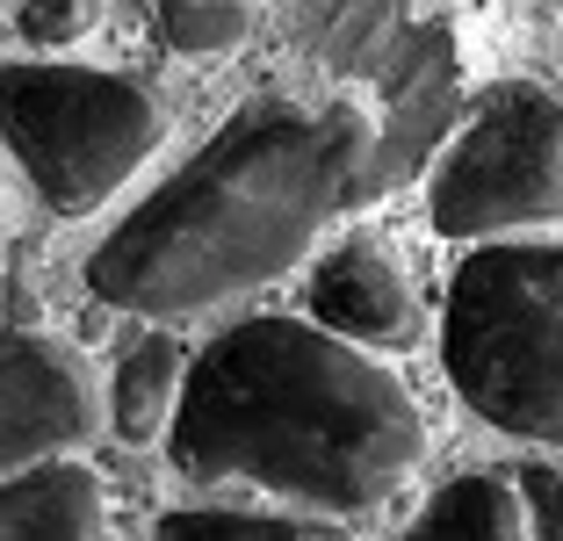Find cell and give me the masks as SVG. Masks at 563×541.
<instances>
[{"label":"cell","instance_id":"obj_14","mask_svg":"<svg viewBox=\"0 0 563 541\" xmlns=\"http://www.w3.org/2000/svg\"><path fill=\"white\" fill-rule=\"evenodd\" d=\"M520 506H528V534L534 541H563V470H549V462H528V470L514 476Z\"/></svg>","mask_w":563,"mask_h":541},{"label":"cell","instance_id":"obj_10","mask_svg":"<svg viewBox=\"0 0 563 541\" xmlns=\"http://www.w3.org/2000/svg\"><path fill=\"white\" fill-rule=\"evenodd\" d=\"M188 368H196V361L181 354V340H166V332L137 340L131 354L117 361L109 419H117L123 441H159V427L174 433V411H181V397H188Z\"/></svg>","mask_w":563,"mask_h":541},{"label":"cell","instance_id":"obj_4","mask_svg":"<svg viewBox=\"0 0 563 541\" xmlns=\"http://www.w3.org/2000/svg\"><path fill=\"white\" fill-rule=\"evenodd\" d=\"M297 36L325 73H347L368 87V115H376V159H368L362 202L405 188L412 174L441 166V152L463 131V51L448 15L427 8H303Z\"/></svg>","mask_w":563,"mask_h":541},{"label":"cell","instance_id":"obj_15","mask_svg":"<svg viewBox=\"0 0 563 541\" xmlns=\"http://www.w3.org/2000/svg\"><path fill=\"white\" fill-rule=\"evenodd\" d=\"M8 22H15L22 44H73V36H87L101 22V8H36V0H22V8H8Z\"/></svg>","mask_w":563,"mask_h":541},{"label":"cell","instance_id":"obj_8","mask_svg":"<svg viewBox=\"0 0 563 541\" xmlns=\"http://www.w3.org/2000/svg\"><path fill=\"white\" fill-rule=\"evenodd\" d=\"M311 311L332 340L347 346H419L427 340V303H419L412 275L390 246L376 239H347V246H332L311 275Z\"/></svg>","mask_w":563,"mask_h":541},{"label":"cell","instance_id":"obj_3","mask_svg":"<svg viewBox=\"0 0 563 541\" xmlns=\"http://www.w3.org/2000/svg\"><path fill=\"white\" fill-rule=\"evenodd\" d=\"M448 383L484 427L563 448V246H477L448 275Z\"/></svg>","mask_w":563,"mask_h":541},{"label":"cell","instance_id":"obj_2","mask_svg":"<svg viewBox=\"0 0 563 541\" xmlns=\"http://www.w3.org/2000/svg\"><path fill=\"white\" fill-rule=\"evenodd\" d=\"M196 484H261L311 512H376L427 455V419L383 361L311 318H246L188 368L166 433Z\"/></svg>","mask_w":563,"mask_h":541},{"label":"cell","instance_id":"obj_1","mask_svg":"<svg viewBox=\"0 0 563 541\" xmlns=\"http://www.w3.org/2000/svg\"><path fill=\"white\" fill-rule=\"evenodd\" d=\"M368 159V109L253 101L87 253V289L137 318H188L246 296L297 267L318 231L362 202Z\"/></svg>","mask_w":563,"mask_h":541},{"label":"cell","instance_id":"obj_7","mask_svg":"<svg viewBox=\"0 0 563 541\" xmlns=\"http://www.w3.org/2000/svg\"><path fill=\"white\" fill-rule=\"evenodd\" d=\"M101 441V383L66 340L15 325L0 346V462L8 476L51 470Z\"/></svg>","mask_w":563,"mask_h":541},{"label":"cell","instance_id":"obj_6","mask_svg":"<svg viewBox=\"0 0 563 541\" xmlns=\"http://www.w3.org/2000/svg\"><path fill=\"white\" fill-rule=\"evenodd\" d=\"M433 231L498 239L520 224H563V95L549 80H492L470 95L455 145L427 188Z\"/></svg>","mask_w":563,"mask_h":541},{"label":"cell","instance_id":"obj_13","mask_svg":"<svg viewBox=\"0 0 563 541\" xmlns=\"http://www.w3.org/2000/svg\"><path fill=\"white\" fill-rule=\"evenodd\" d=\"M152 30L166 36V51H181V58L210 66V58H232V51L246 44V30H253V8H239V0H210V8L166 0L159 15H152Z\"/></svg>","mask_w":563,"mask_h":541},{"label":"cell","instance_id":"obj_9","mask_svg":"<svg viewBox=\"0 0 563 541\" xmlns=\"http://www.w3.org/2000/svg\"><path fill=\"white\" fill-rule=\"evenodd\" d=\"M0 541H109V498L87 462L8 476L0 498Z\"/></svg>","mask_w":563,"mask_h":541},{"label":"cell","instance_id":"obj_11","mask_svg":"<svg viewBox=\"0 0 563 541\" xmlns=\"http://www.w3.org/2000/svg\"><path fill=\"white\" fill-rule=\"evenodd\" d=\"M405 541H534V534H528V506H520L514 476L470 470L427 498V512L405 527Z\"/></svg>","mask_w":563,"mask_h":541},{"label":"cell","instance_id":"obj_5","mask_svg":"<svg viewBox=\"0 0 563 541\" xmlns=\"http://www.w3.org/2000/svg\"><path fill=\"white\" fill-rule=\"evenodd\" d=\"M0 123L22 180L58 217L101 210V196H117L166 137L159 101L137 80L95 66H36V58H15L0 73Z\"/></svg>","mask_w":563,"mask_h":541},{"label":"cell","instance_id":"obj_12","mask_svg":"<svg viewBox=\"0 0 563 541\" xmlns=\"http://www.w3.org/2000/svg\"><path fill=\"white\" fill-rule=\"evenodd\" d=\"M152 541H347L325 520H297V512H232V506H188L166 512Z\"/></svg>","mask_w":563,"mask_h":541}]
</instances>
